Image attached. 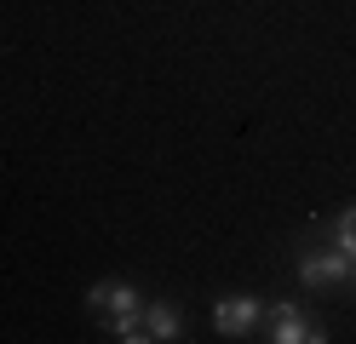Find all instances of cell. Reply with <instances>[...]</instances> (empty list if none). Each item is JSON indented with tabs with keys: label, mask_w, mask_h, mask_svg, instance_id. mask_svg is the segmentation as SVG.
I'll use <instances>...</instances> for the list:
<instances>
[{
	"label": "cell",
	"mask_w": 356,
	"mask_h": 344,
	"mask_svg": "<svg viewBox=\"0 0 356 344\" xmlns=\"http://www.w3.org/2000/svg\"><path fill=\"white\" fill-rule=\"evenodd\" d=\"M264 327H270V344H327V333L305 316V304L282 298V304L264 310Z\"/></svg>",
	"instance_id": "1"
},
{
	"label": "cell",
	"mask_w": 356,
	"mask_h": 344,
	"mask_svg": "<svg viewBox=\"0 0 356 344\" xmlns=\"http://www.w3.org/2000/svg\"><path fill=\"white\" fill-rule=\"evenodd\" d=\"M299 287H310V293H327V287H345L350 281V259L339 247H327V252H299Z\"/></svg>",
	"instance_id": "2"
},
{
	"label": "cell",
	"mask_w": 356,
	"mask_h": 344,
	"mask_svg": "<svg viewBox=\"0 0 356 344\" xmlns=\"http://www.w3.org/2000/svg\"><path fill=\"white\" fill-rule=\"evenodd\" d=\"M213 327L225 333V338H248V333H259V327H264V298H253V293L218 298V304H213Z\"/></svg>",
	"instance_id": "3"
},
{
	"label": "cell",
	"mask_w": 356,
	"mask_h": 344,
	"mask_svg": "<svg viewBox=\"0 0 356 344\" xmlns=\"http://www.w3.org/2000/svg\"><path fill=\"white\" fill-rule=\"evenodd\" d=\"M86 310L92 316H144V293L132 281H92L86 287Z\"/></svg>",
	"instance_id": "4"
},
{
	"label": "cell",
	"mask_w": 356,
	"mask_h": 344,
	"mask_svg": "<svg viewBox=\"0 0 356 344\" xmlns=\"http://www.w3.org/2000/svg\"><path fill=\"white\" fill-rule=\"evenodd\" d=\"M144 327H149V338L172 344V338H184V310L167 304V298H155V304H144Z\"/></svg>",
	"instance_id": "5"
},
{
	"label": "cell",
	"mask_w": 356,
	"mask_h": 344,
	"mask_svg": "<svg viewBox=\"0 0 356 344\" xmlns=\"http://www.w3.org/2000/svg\"><path fill=\"white\" fill-rule=\"evenodd\" d=\"M104 333L115 338V344H149L144 316H104Z\"/></svg>",
	"instance_id": "6"
},
{
	"label": "cell",
	"mask_w": 356,
	"mask_h": 344,
	"mask_svg": "<svg viewBox=\"0 0 356 344\" xmlns=\"http://www.w3.org/2000/svg\"><path fill=\"white\" fill-rule=\"evenodd\" d=\"M333 247H339L345 259L356 264V206H345V213L333 218Z\"/></svg>",
	"instance_id": "7"
},
{
	"label": "cell",
	"mask_w": 356,
	"mask_h": 344,
	"mask_svg": "<svg viewBox=\"0 0 356 344\" xmlns=\"http://www.w3.org/2000/svg\"><path fill=\"white\" fill-rule=\"evenodd\" d=\"M345 287H350V293H356V264H350V281H345Z\"/></svg>",
	"instance_id": "8"
}]
</instances>
